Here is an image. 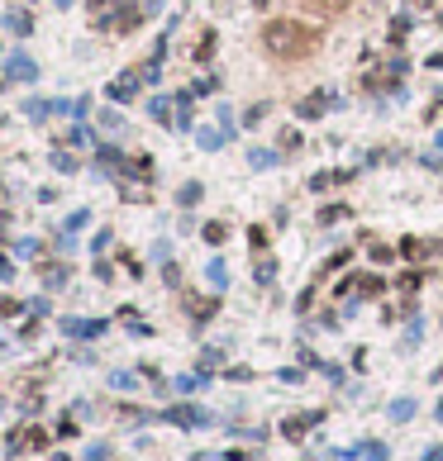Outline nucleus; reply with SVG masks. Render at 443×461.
Listing matches in <instances>:
<instances>
[{
	"label": "nucleus",
	"instance_id": "1",
	"mask_svg": "<svg viewBox=\"0 0 443 461\" xmlns=\"http://www.w3.org/2000/svg\"><path fill=\"white\" fill-rule=\"evenodd\" d=\"M262 43H267L272 57L301 62V57H310V53L320 48V29L305 24V19H267V24H262Z\"/></svg>",
	"mask_w": 443,
	"mask_h": 461
},
{
	"label": "nucleus",
	"instance_id": "2",
	"mask_svg": "<svg viewBox=\"0 0 443 461\" xmlns=\"http://www.w3.org/2000/svg\"><path fill=\"white\" fill-rule=\"evenodd\" d=\"M162 419L167 423H177V428H210L215 419L205 414V409H196V404H177V409H162Z\"/></svg>",
	"mask_w": 443,
	"mask_h": 461
},
{
	"label": "nucleus",
	"instance_id": "3",
	"mask_svg": "<svg viewBox=\"0 0 443 461\" xmlns=\"http://www.w3.org/2000/svg\"><path fill=\"white\" fill-rule=\"evenodd\" d=\"M62 333H67V338H101V333H105V319H62Z\"/></svg>",
	"mask_w": 443,
	"mask_h": 461
},
{
	"label": "nucleus",
	"instance_id": "4",
	"mask_svg": "<svg viewBox=\"0 0 443 461\" xmlns=\"http://www.w3.org/2000/svg\"><path fill=\"white\" fill-rule=\"evenodd\" d=\"M5 72H10V81H34V77H38V67H34L24 53H10V67H5Z\"/></svg>",
	"mask_w": 443,
	"mask_h": 461
},
{
	"label": "nucleus",
	"instance_id": "5",
	"mask_svg": "<svg viewBox=\"0 0 443 461\" xmlns=\"http://www.w3.org/2000/svg\"><path fill=\"white\" fill-rule=\"evenodd\" d=\"M329 105H333V95H305V100L296 105V114H301V119H320Z\"/></svg>",
	"mask_w": 443,
	"mask_h": 461
},
{
	"label": "nucleus",
	"instance_id": "6",
	"mask_svg": "<svg viewBox=\"0 0 443 461\" xmlns=\"http://www.w3.org/2000/svg\"><path fill=\"white\" fill-rule=\"evenodd\" d=\"M348 181H353V172L338 167V172H320V176H310V190L320 195V190H333V185H348Z\"/></svg>",
	"mask_w": 443,
	"mask_h": 461
},
{
	"label": "nucleus",
	"instance_id": "7",
	"mask_svg": "<svg viewBox=\"0 0 443 461\" xmlns=\"http://www.w3.org/2000/svg\"><path fill=\"white\" fill-rule=\"evenodd\" d=\"M320 419H325V414H301V419H286V423H281V433H286V438H305Z\"/></svg>",
	"mask_w": 443,
	"mask_h": 461
},
{
	"label": "nucleus",
	"instance_id": "8",
	"mask_svg": "<svg viewBox=\"0 0 443 461\" xmlns=\"http://www.w3.org/2000/svg\"><path fill=\"white\" fill-rule=\"evenodd\" d=\"M138 95V72H124L119 81H110V100H134Z\"/></svg>",
	"mask_w": 443,
	"mask_h": 461
},
{
	"label": "nucleus",
	"instance_id": "9",
	"mask_svg": "<svg viewBox=\"0 0 443 461\" xmlns=\"http://www.w3.org/2000/svg\"><path fill=\"white\" fill-rule=\"evenodd\" d=\"M53 109H67V105H62V100H29V105H24L29 119H43V114H53Z\"/></svg>",
	"mask_w": 443,
	"mask_h": 461
},
{
	"label": "nucleus",
	"instance_id": "10",
	"mask_svg": "<svg viewBox=\"0 0 443 461\" xmlns=\"http://www.w3.org/2000/svg\"><path fill=\"white\" fill-rule=\"evenodd\" d=\"M391 419H396V423H405V419H415V399H410V395H401V399H391Z\"/></svg>",
	"mask_w": 443,
	"mask_h": 461
},
{
	"label": "nucleus",
	"instance_id": "11",
	"mask_svg": "<svg viewBox=\"0 0 443 461\" xmlns=\"http://www.w3.org/2000/svg\"><path fill=\"white\" fill-rule=\"evenodd\" d=\"M5 24H10V34H19V38L34 29V19H29V14H19V10H10V14H5Z\"/></svg>",
	"mask_w": 443,
	"mask_h": 461
},
{
	"label": "nucleus",
	"instance_id": "12",
	"mask_svg": "<svg viewBox=\"0 0 443 461\" xmlns=\"http://www.w3.org/2000/svg\"><path fill=\"white\" fill-rule=\"evenodd\" d=\"M205 380H210L205 371H196V376H177V390H181V395H196V390H201Z\"/></svg>",
	"mask_w": 443,
	"mask_h": 461
},
{
	"label": "nucleus",
	"instance_id": "13",
	"mask_svg": "<svg viewBox=\"0 0 443 461\" xmlns=\"http://www.w3.org/2000/svg\"><path fill=\"white\" fill-rule=\"evenodd\" d=\"M215 309H220L215 300H191V319H196V324H205V319H210Z\"/></svg>",
	"mask_w": 443,
	"mask_h": 461
},
{
	"label": "nucleus",
	"instance_id": "14",
	"mask_svg": "<svg viewBox=\"0 0 443 461\" xmlns=\"http://www.w3.org/2000/svg\"><path fill=\"white\" fill-rule=\"evenodd\" d=\"M205 276H210V285H215V290H224V285H229V267H224V262H210V267H205Z\"/></svg>",
	"mask_w": 443,
	"mask_h": 461
},
{
	"label": "nucleus",
	"instance_id": "15",
	"mask_svg": "<svg viewBox=\"0 0 443 461\" xmlns=\"http://www.w3.org/2000/svg\"><path fill=\"white\" fill-rule=\"evenodd\" d=\"M224 138H229L224 129H201V148H205V153H215V148H220Z\"/></svg>",
	"mask_w": 443,
	"mask_h": 461
},
{
	"label": "nucleus",
	"instance_id": "16",
	"mask_svg": "<svg viewBox=\"0 0 443 461\" xmlns=\"http://www.w3.org/2000/svg\"><path fill=\"white\" fill-rule=\"evenodd\" d=\"M67 276H72V272H67L62 262H53V267H43V280H48L53 290H58V285H62V280H67Z\"/></svg>",
	"mask_w": 443,
	"mask_h": 461
},
{
	"label": "nucleus",
	"instance_id": "17",
	"mask_svg": "<svg viewBox=\"0 0 443 461\" xmlns=\"http://www.w3.org/2000/svg\"><path fill=\"white\" fill-rule=\"evenodd\" d=\"M148 114H153V119H162V124H172V119H167V114H172V100H162V95H157V100H148Z\"/></svg>",
	"mask_w": 443,
	"mask_h": 461
},
{
	"label": "nucleus",
	"instance_id": "18",
	"mask_svg": "<svg viewBox=\"0 0 443 461\" xmlns=\"http://www.w3.org/2000/svg\"><path fill=\"white\" fill-rule=\"evenodd\" d=\"M201 233H205V243H210V248H220L224 238H229V228H224V224H205Z\"/></svg>",
	"mask_w": 443,
	"mask_h": 461
},
{
	"label": "nucleus",
	"instance_id": "19",
	"mask_svg": "<svg viewBox=\"0 0 443 461\" xmlns=\"http://www.w3.org/2000/svg\"><path fill=\"white\" fill-rule=\"evenodd\" d=\"M110 385H114V390H134V385H138V376H134V371H114Z\"/></svg>",
	"mask_w": 443,
	"mask_h": 461
},
{
	"label": "nucleus",
	"instance_id": "20",
	"mask_svg": "<svg viewBox=\"0 0 443 461\" xmlns=\"http://www.w3.org/2000/svg\"><path fill=\"white\" fill-rule=\"evenodd\" d=\"M210 53H215V34H210V29H205V34H201V48H196V62H205V57H210Z\"/></svg>",
	"mask_w": 443,
	"mask_h": 461
},
{
	"label": "nucleus",
	"instance_id": "21",
	"mask_svg": "<svg viewBox=\"0 0 443 461\" xmlns=\"http://www.w3.org/2000/svg\"><path fill=\"white\" fill-rule=\"evenodd\" d=\"M53 167H58V172H67V176H72V172H77V157H72V153H53Z\"/></svg>",
	"mask_w": 443,
	"mask_h": 461
},
{
	"label": "nucleus",
	"instance_id": "22",
	"mask_svg": "<svg viewBox=\"0 0 443 461\" xmlns=\"http://www.w3.org/2000/svg\"><path fill=\"white\" fill-rule=\"evenodd\" d=\"M272 276H277V262H272V257H262V262H257V280H262V285H272Z\"/></svg>",
	"mask_w": 443,
	"mask_h": 461
},
{
	"label": "nucleus",
	"instance_id": "23",
	"mask_svg": "<svg viewBox=\"0 0 443 461\" xmlns=\"http://www.w3.org/2000/svg\"><path fill=\"white\" fill-rule=\"evenodd\" d=\"M348 214V205H329V209H320V224H338Z\"/></svg>",
	"mask_w": 443,
	"mask_h": 461
},
{
	"label": "nucleus",
	"instance_id": "24",
	"mask_svg": "<svg viewBox=\"0 0 443 461\" xmlns=\"http://www.w3.org/2000/svg\"><path fill=\"white\" fill-rule=\"evenodd\" d=\"M348 257H353V252H333L329 262H325V267H320V280L329 276V272H338V267H343V262H348Z\"/></svg>",
	"mask_w": 443,
	"mask_h": 461
},
{
	"label": "nucleus",
	"instance_id": "25",
	"mask_svg": "<svg viewBox=\"0 0 443 461\" xmlns=\"http://www.w3.org/2000/svg\"><path fill=\"white\" fill-rule=\"evenodd\" d=\"M277 143H281L286 153H296V148H301V133H296V129H281V138H277Z\"/></svg>",
	"mask_w": 443,
	"mask_h": 461
},
{
	"label": "nucleus",
	"instance_id": "26",
	"mask_svg": "<svg viewBox=\"0 0 443 461\" xmlns=\"http://www.w3.org/2000/svg\"><path fill=\"white\" fill-rule=\"evenodd\" d=\"M272 162H277V153H267V148H257V153H253V167H257V172H267Z\"/></svg>",
	"mask_w": 443,
	"mask_h": 461
},
{
	"label": "nucleus",
	"instance_id": "27",
	"mask_svg": "<svg viewBox=\"0 0 443 461\" xmlns=\"http://www.w3.org/2000/svg\"><path fill=\"white\" fill-rule=\"evenodd\" d=\"M201 195H205V190H201V185H196V181H186V185H181V205H196Z\"/></svg>",
	"mask_w": 443,
	"mask_h": 461
},
{
	"label": "nucleus",
	"instance_id": "28",
	"mask_svg": "<svg viewBox=\"0 0 443 461\" xmlns=\"http://www.w3.org/2000/svg\"><path fill=\"white\" fill-rule=\"evenodd\" d=\"M86 461H110V447H105V443H91V447H86Z\"/></svg>",
	"mask_w": 443,
	"mask_h": 461
},
{
	"label": "nucleus",
	"instance_id": "29",
	"mask_svg": "<svg viewBox=\"0 0 443 461\" xmlns=\"http://www.w3.org/2000/svg\"><path fill=\"white\" fill-rule=\"evenodd\" d=\"M86 219H91V214H86V209H77V214H72V219H67V224H62V233H77V228H81V224H86Z\"/></svg>",
	"mask_w": 443,
	"mask_h": 461
},
{
	"label": "nucleus",
	"instance_id": "30",
	"mask_svg": "<svg viewBox=\"0 0 443 461\" xmlns=\"http://www.w3.org/2000/svg\"><path fill=\"white\" fill-rule=\"evenodd\" d=\"M248 243H253V252H262L267 248V228H248Z\"/></svg>",
	"mask_w": 443,
	"mask_h": 461
},
{
	"label": "nucleus",
	"instance_id": "31",
	"mask_svg": "<svg viewBox=\"0 0 443 461\" xmlns=\"http://www.w3.org/2000/svg\"><path fill=\"white\" fill-rule=\"evenodd\" d=\"M357 290H362V295H377V290H381V276H362L357 280Z\"/></svg>",
	"mask_w": 443,
	"mask_h": 461
},
{
	"label": "nucleus",
	"instance_id": "32",
	"mask_svg": "<svg viewBox=\"0 0 443 461\" xmlns=\"http://www.w3.org/2000/svg\"><path fill=\"white\" fill-rule=\"evenodd\" d=\"M401 252H405V257H420V252H425V243H420V238H405V243H401Z\"/></svg>",
	"mask_w": 443,
	"mask_h": 461
},
{
	"label": "nucleus",
	"instance_id": "33",
	"mask_svg": "<svg viewBox=\"0 0 443 461\" xmlns=\"http://www.w3.org/2000/svg\"><path fill=\"white\" fill-rule=\"evenodd\" d=\"M367 252H372V262H391V248H386V243H372Z\"/></svg>",
	"mask_w": 443,
	"mask_h": 461
},
{
	"label": "nucleus",
	"instance_id": "34",
	"mask_svg": "<svg viewBox=\"0 0 443 461\" xmlns=\"http://www.w3.org/2000/svg\"><path fill=\"white\" fill-rule=\"evenodd\" d=\"M19 309H24L19 300H0V314H5V319H10V314H19Z\"/></svg>",
	"mask_w": 443,
	"mask_h": 461
},
{
	"label": "nucleus",
	"instance_id": "35",
	"mask_svg": "<svg viewBox=\"0 0 443 461\" xmlns=\"http://www.w3.org/2000/svg\"><path fill=\"white\" fill-rule=\"evenodd\" d=\"M10 276H14V267H10V262L0 257V280H10Z\"/></svg>",
	"mask_w": 443,
	"mask_h": 461
},
{
	"label": "nucleus",
	"instance_id": "36",
	"mask_svg": "<svg viewBox=\"0 0 443 461\" xmlns=\"http://www.w3.org/2000/svg\"><path fill=\"white\" fill-rule=\"evenodd\" d=\"M425 461H443V447H429V452H425Z\"/></svg>",
	"mask_w": 443,
	"mask_h": 461
},
{
	"label": "nucleus",
	"instance_id": "37",
	"mask_svg": "<svg viewBox=\"0 0 443 461\" xmlns=\"http://www.w3.org/2000/svg\"><path fill=\"white\" fill-rule=\"evenodd\" d=\"M434 153H443V133H439V138H434Z\"/></svg>",
	"mask_w": 443,
	"mask_h": 461
},
{
	"label": "nucleus",
	"instance_id": "38",
	"mask_svg": "<svg viewBox=\"0 0 443 461\" xmlns=\"http://www.w3.org/2000/svg\"><path fill=\"white\" fill-rule=\"evenodd\" d=\"M434 419H439V423H443V404H439V414H434Z\"/></svg>",
	"mask_w": 443,
	"mask_h": 461
},
{
	"label": "nucleus",
	"instance_id": "39",
	"mask_svg": "<svg viewBox=\"0 0 443 461\" xmlns=\"http://www.w3.org/2000/svg\"><path fill=\"white\" fill-rule=\"evenodd\" d=\"M58 5H72V0H58Z\"/></svg>",
	"mask_w": 443,
	"mask_h": 461
},
{
	"label": "nucleus",
	"instance_id": "40",
	"mask_svg": "<svg viewBox=\"0 0 443 461\" xmlns=\"http://www.w3.org/2000/svg\"><path fill=\"white\" fill-rule=\"evenodd\" d=\"M91 5H105V0H91Z\"/></svg>",
	"mask_w": 443,
	"mask_h": 461
},
{
	"label": "nucleus",
	"instance_id": "41",
	"mask_svg": "<svg viewBox=\"0 0 443 461\" xmlns=\"http://www.w3.org/2000/svg\"><path fill=\"white\" fill-rule=\"evenodd\" d=\"M0 409H5V399H0Z\"/></svg>",
	"mask_w": 443,
	"mask_h": 461
}]
</instances>
